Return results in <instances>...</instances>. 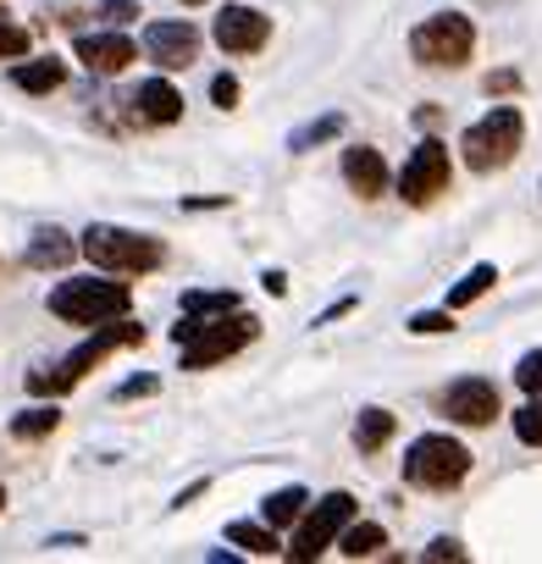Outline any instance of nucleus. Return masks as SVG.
Listing matches in <instances>:
<instances>
[{
    "label": "nucleus",
    "instance_id": "obj_7",
    "mask_svg": "<svg viewBox=\"0 0 542 564\" xmlns=\"http://www.w3.org/2000/svg\"><path fill=\"white\" fill-rule=\"evenodd\" d=\"M355 509H360V503H355V492H327L311 514H300V520H294L300 531H294V547H283V553H289L294 564L322 558V553L333 547V536L344 531V520H355Z\"/></svg>",
    "mask_w": 542,
    "mask_h": 564
},
{
    "label": "nucleus",
    "instance_id": "obj_28",
    "mask_svg": "<svg viewBox=\"0 0 542 564\" xmlns=\"http://www.w3.org/2000/svg\"><path fill=\"white\" fill-rule=\"evenodd\" d=\"M410 333H415V338H437V333H454V311H421V316H410Z\"/></svg>",
    "mask_w": 542,
    "mask_h": 564
},
{
    "label": "nucleus",
    "instance_id": "obj_22",
    "mask_svg": "<svg viewBox=\"0 0 542 564\" xmlns=\"http://www.w3.org/2000/svg\"><path fill=\"white\" fill-rule=\"evenodd\" d=\"M305 503H311L305 487H283V492H271V498L260 503V520H265V525H294V520L305 514Z\"/></svg>",
    "mask_w": 542,
    "mask_h": 564
},
{
    "label": "nucleus",
    "instance_id": "obj_36",
    "mask_svg": "<svg viewBox=\"0 0 542 564\" xmlns=\"http://www.w3.org/2000/svg\"><path fill=\"white\" fill-rule=\"evenodd\" d=\"M260 289H265V294H289V276H283V271H265Z\"/></svg>",
    "mask_w": 542,
    "mask_h": 564
},
{
    "label": "nucleus",
    "instance_id": "obj_9",
    "mask_svg": "<svg viewBox=\"0 0 542 564\" xmlns=\"http://www.w3.org/2000/svg\"><path fill=\"white\" fill-rule=\"evenodd\" d=\"M210 34H216V45H221L227 56H254V51H265V40H271V18L254 12V7H221L216 23H210Z\"/></svg>",
    "mask_w": 542,
    "mask_h": 564
},
{
    "label": "nucleus",
    "instance_id": "obj_33",
    "mask_svg": "<svg viewBox=\"0 0 542 564\" xmlns=\"http://www.w3.org/2000/svg\"><path fill=\"white\" fill-rule=\"evenodd\" d=\"M155 388H161V382H155V377H128V382H122V388H117V399H150V393H155Z\"/></svg>",
    "mask_w": 542,
    "mask_h": 564
},
{
    "label": "nucleus",
    "instance_id": "obj_25",
    "mask_svg": "<svg viewBox=\"0 0 542 564\" xmlns=\"http://www.w3.org/2000/svg\"><path fill=\"white\" fill-rule=\"evenodd\" d=\"M221 311H238V294L232 289H216V294H183V316H221Z\"/></svg>",
    "mask_w": 542,
    "mask_h": 564
},
{
    "label": "nucleus",
    "instance_id": "obj_14",
    "mask_svg": "<svg viewBox=\"0 0 542 564\" xmlns=\"http://www.w3.org/2000/svg\"><path fill=\"white\" fill-rule=\"evenodd\" d=\"M344 183H349L360 199H382V194H388V161H382L371 144H349V150H344Z\"/></svg>",
    "mask_w": 542,
    "mask_h": 564
},
{
    "label": "nucleus",
    "instance_id": "obj_15",
    "mask_svg": "<svg viewBox=\"0 0 542 564\" xmlns=\"http://www.w3.org/2000/svg\"><path fill=\"white\" fill-rule=\"evenodd\" d=\"M133 111H139V122H150V128H172V122L183 117V95H177L166 78H150V84H139Z\"/></svg>",
    "mask_w": 542,
    "mask_h": 564
},
{
    "label": "nucleus",
    "instance_id": "obj_23",
    "mask_svg": "<svg viewBox=\"0 0 542 564\" xmlns=\"http://www.w3.org/2000/svg\"><path fill=\"white\" fill-rule=\"evenodd\" d=\"M393 426H399V421H393L388 410H377V404L360 410V421H355V448H360V454H377V448L393 437Z\"/></svg>",
    "mask_w": 542,
    "mask_h": 564
},
{
    "label": "nucleus",
    "instance_id": "obj_16",
    "mask_svg": "<svg viewBox=\"0 0 542 564\" xmlns=\"http://www.w3.org/2000/svg\"><path fill=\"white\" fill-rule=\"evenodd\" d=\"M333 542H338L344 558H377V553L388 547V531H382L377 520H344V531H338Z\"/></svg>",
    "mask_w": 542,
    "mask_h": 564
},
{
    "label": "nucleus",
    "instance_id": "obj_38",
    "mask_svg": "<svg viewBox=\"0 0 542 564\" xmlns=\"http://www.w3.org/2000/svg\"><path fill=\"white\" fill-rule=\"evenodd\" d=\"M0 509H7V487H0Z\"/></svg>",
    "mask_w": 542,
    "mask_h": 564
},
{
    "label": "nucleus",
    "instance_id": "obj_24",
    "mask_svg": "<svg viewBox=\"0 0 542 564\" xmlns=\"http://www.w3.org/2000/svg\"><path fill=\"white\" fill-rule=\"evenodd\" d=\"M56 426H62V410H56V404H40V410H23V415L12 421V437L34 443V437H51Z\"/></svg>",
    "mask_w": 542,
    "mask_h": 564
},
{
    "label": "nucleus",
    "instance_id": "obj_32",
    "mask_svg": "<svg viewBox=\"0 0 542 564\" xmlns=\"http://www.w3.org/2000/svg\"><path fill=\"white\" fill-rule=\"evenodd\" d=\"M421 558H432V564H437V558H465V542H459V536H437Z\"/></svg>",
    "mask_w": 542,
    "mask_h": 564
},
{
    "label": "nucleus",
    "instance_id": "obj_8",
    "mask_svg": "<svg viewBox=\"0 0 542 564\" xmlns=\"http://www.w3.org/2000/svg\"><path fill=\"white\" fill-rule=\"evenodd\" d=\"M448 177H454V161H448V144L443 139H421L399 172V194L410 205H432L437 194H448Z\"/></svg>",
    "mask_w": 542,
    "mask_h": 564
},
{
    "label": "nucleus",
    "instance_id": "obj_27",
    "mask_svg": "<svg viewBox=\"0 0 542 564\" xmlns=\"http://www.w3.org/2000/svg\"><path fill=\"white\" fill-rule=\"evenodd\" d=\"M18 56H29V29L12 12H0V62H18Z\"/></svg>",
    "mask_w": 542,
    "mask_h": 564
},
{
    "label": "nucleus",
    "instance_id": "obj_13",
    "mask_svg": "<svg viewBox=\"0 0 542 564\" xmlns=\"http://www.w3.org/2000/svg\"><path fill=\"white\" fill-rule=\"evenodd\" d=\"M78 62H84L95 78H117V73H128V67L139 62V51H133L128 34H84V40H78Z\"/></svg>",
    "mask_w": 542,
    "mask_h": 564
},
{
    "label": "nucleus",
    "instance_id": "obj_30",
    "mask_svg": "<svg viewBox=\"0 0 542 564\" xmlns=\"http://www.w3.org/2000/svg\"><path fill=\"white\" fill-rule=\"evenodd\" d=\"M100 18H106L111 29H122V23H133V18H139V0H106Z\"/></svg>",
    "mask_w": 542,
    "mask_h": 564
},
{
    "label": "nucleus",
    "instance_id": "obj_4",
    "mask_svg": "<svg viewBox=\"0 0 542 564\" xmlns=\"http://www.w3.org/2000/svg\"><path fill=\"white\" fill-rule=\"evenodd\" d=\"M78 249H84L100 271H117V276H139V271H155V265L166 260L161 238L133 232V227H106V221H95V227L78 238Z\"/></svg>",
    "mask_w": 542,
    "mask_h": 564
},
{
    "label": "nucleus",
    "instance_id": "obj_34",
    "mask_svg": "<svg viewBox=\"0 0 542 564\" xmlns=\"http://www.w3.org/2000/svg\"><path fill=\"white\" fill-rule=\"evenodd\" d=\"M520 89V73H492L487 78V95H514Z\"/></svg>",
    "mask_w": 542,
    "mask_h": 564
},
{
    "label": "nucleus",
    "instance_id": "obj_3",
    "mask_svg": "<svg viewBox=\"0 0 542 564\" xmlns=\"http://www.w3.org/2000/svg\"><path fill=\"white\" fill-rule=\"evenodd\" d=\"M520 144H525V117L514 106H492L481 122L459 133V155L470 172H503L520 155Z\"/></svg>",
    "mask_w": 542,
    "mask_h": 564
},
{
    "label": "nucleus",
    "instance_id": "obj_39",
    "mask_svg": "<svg viewBox=\"0 0 542 564\" xmlns=\"http://www.w3.org/2000/svg\"><path fill=\"white\" fill-rule=\"evenodd\" d=\"M183 7H199V0H183Z\"/></svg>",
    "mask_w": 542,
    "mask_h": 564
},
{
    "label": "nucleus",
    "instance_id": "obj_20",
    "mask_svg": "<svg viewBox=\"0 0 542 564\" xmlns=\"http://www.w3.org/2000/svg\"><path fill=\"white\" fill-rule=\"evenodd\" d=\"M344 128H349V117L344 111H327V117H316V122H305V128L289 133V155H311L316 144H333Z\"/></svg>",
    "mask_w": 542,
    "mask_h": 564
},
{
    "label": "nucleus",
    "instance_id": "obj_18",
    "mask_svg": "<svg viewBox=\"0 0 542 564\" xmlns=\"http://www.w3.org/2000/svg\"><path fill=\"white\" fill-rule=\"evenodd\" d=\"M227 542H232V547H243V553H254V558L283 553L278 525H265V520H232V525H227Z\"/></svg>",
    "mask_w": 542,
    "mask_h": 564
},
{
    "label": "nucleus",
    "instance_id": "obj_10",
    "mask_svg": "<svg viewBox=\"0 0 542 564\" xmlns=\"http://www.w3.org/2000/svg\"><path fill=\"white\" fill-rule=\"evenodd\" d=\"M498 388L487 382V377H459V382H448V393H443V415L448 421H459V426H492L498 421Z\"/></svg>",
    "mask_w": 542,
    "mask_h": 564
},
{
    "label": "nucleus",
    "instance_id": "obj_19",
    "mask_svg": "<svg viewBox=\"0 0 542 564\" xmlns=\"http://www.w3.org/2000/svg\"><path fill=\"white\" fill-rule=\"evenodd\" d=\"M12 84H18V89H29V95H51V89H62V84H67V67H62L56 56H40V62L12 67Z\"/></svg>",
    "mask_w": 542,
    "mask_h": 564
},
{
    "label": "nucleus",
    "instance_id": "obj_11",
    "mask_svg": "<svg viewBox=\"0 0 542 564\" xmlns=\"http://www.w3.org/2000/svg\"><path fill=\"white\" fill-rule=\"evenodd\" d=\"M144 51L161 73H183L199 56V29L194 23H150L144 29Z\"/></svg>",
    "mask_w": 542,
    "mask_h": 564
},
{
    "label": "nucleus",
    "instance_id": "obj_35",
    "mask_svg": "<svg viewBox=\"0 0 542 564\" xmlns=\"http://www.w3.org/2000/svg\"><path fill=\"white\" fill-rule=\"evenodd\" d=\"M355 305H360V300H338L333 311H322V316H316V327H327V322H338V316H349Z\"/></svg>",
    "mask_w": 542,
    "mask_h": 564
},
{
    "label": "nucleus",
    "instance_id": "obj_21",
    "mask_svg": "<svg viewBox=\"0 0 542 564\" xmlns=\"http://www.w3.org/2000/svg\"><path fill=\"white\" fill-rule=\"evenodd\" d=\"M492 282H498V265H470V271L454 282V289H448V305H443V311H465V305H476V300L492 289Z\"/></svg>",
    "mask_w": 542,
    "mask_h": 564
},
{
    "label": "nucleus",
    "instance_id": "obj_17",
    "mask_svg": "<svg viewBox=\"0 0 542 564\" xmlns=\"http://www.w3.org/2000/svg\"><path fill=\"white\" fill-rule=\"evenodd\" d=\"M73 254H78V243H73L62 227H40L34 243H29V265H34V271H56V265H67Z\"/></svg>",
    "mask_w": 542,
    "mask_h": 564
},
{
    "label": "nucleus",
    "instance_id": "obj_6",
    "mask_svg": "<svg viewBox=\"0 0 542 564\" xmlns=\"http://www.w3.org/2000/svg\"><path fill=\"white\" fill-rule=\"evenodd\" d=\"M470 51H476V29H470V18H459V12H432V18L415 23V34H410V56H415L421 67H465Z\"/></svg>",
    "mask_w": 542,
    "mask_h": 564
},
{
    "label": "nucleus",
    "instance_id": "obj_26",
    "mask_svg": "<svg viewBox=\"0 0 542 564\" xmlns=\"http://www.w3.org/2000/svg\"><path fill=\"white\" fill-rule=\"evenodd\" d=\"M514 437L525 448H542V393H531L520 410H514Z\"/></svg>",
    "mask_w": 542,
    "mask_h": 564
},
{
    "label": "nucleus",
    "instance_id": "obj_29",
    "mask_svg": "<svg viewBox=\"0 0 542 564\" xmlns=\"http://www.w3.org/2000/svg\"><path fill=\"white\" fill-rule=\"evenodd\" d=\"M514 382H520L525 393H542V349H531V355L514 366Z\"/></svg>",
    "mask_w": 542,
    "mask_h": 564
},
{
    "label": "nucleus",
    "instance_id": "obj_12",
    "mask_svg": "<svg viewBox=\"0 0 542 564\" xmlns=\"http://www.w3.org/2000/svg\"><path fill=\"white\" fill-rule=\"evenodd\" d=\"M133 344H144V327H133V322H122V327H106V322H100V333H95L89 344H78V349H73V355H67L56 371H62V382L73 388V382H78L89 366H100L111 349H133Z\"/></svg>",
    "mask_w": 542,
    "mask_h": 564
},
{
    "label": "nucleus",
    "instance_id": "obj_37",
    "mask_svg": "<svg viewBox=\"0 0 542 564\" xmlns=\"http://www.w3.org/2000/svg\"><path fill=\"white\" fill-rule=\"evenodd\" d=\"M205 487H210V481H194V487H188V492H177V498H172V509H183V503H194V498H199V492H205Z\"/></svg>",
    "mask_w": 542,
    "mask_h": 564
},
{
    "label": "nucleus",
    "instance_id": "obj_5",
    "mask_svg": "<svg viewBox=\"0 0 542 564\" xmlns=\"http://www.w3.org/2000/svg\"><path fill=\"white\" fill-rule=\"evenodd\" d=\"M470 476V448L448 432H426L404 448V481L426 487V492H448Z\"/></svg>",
    "mask_w": 542,
    "mask_h": 564
},
{
    "label": "nucleus",
    "instance_id": "obj_31",
    "mask_svg": "<svg viewBox=\"0 0 542 564\" xmlns=\"http://www.w3.org/2000/svg\"><path fill=\"white\" fill-rule=\"evenodd\" d=\"M210 100H216L221 111H232V106H238V78H232V73H221V78H210Z\"/></svg>",
    "mask_w": 542,
    "mask_h": 564
},
{
    "label": "nucleus",
    "instance_id": "obj_1",
    "mask_svg": "<svg viewBox=\"0 0 542 564\" xmlns=\"http://www.w3.org/2000/svg\"><path fill=\"white\" fill-rule=\"evenodd\" d=\"M254 333H260V322H254V316H243V311H221V316H183V322L172 327L177 355H183V371H205V366L232 360L238 349H249V344H254Z\"/></svg>",
    "mask_w": 542,
    "mask_h": 564
},
{
    "label": "nucleus",
    "instance_id": "obj_2",
    "mask_svg": "<svg viewBox=\"0 0 542 564\" xmlns=\"http://www.w3.org/2000/svg\"><path fill=\"white\" fill-rule=\"evenodd\" d=\"M133 305L128 282H106V276H73L62 289H51V316L73 322V327H100V322H122Z\"/></svg>",
    "mask_w": 542,
    "mask_h": 564
}]
</instances>
